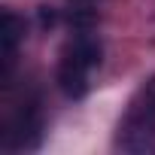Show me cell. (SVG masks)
<instances>
[{
  "label": "cell",
  "mask_w": 155,
  "mask_h": 155,
  "mask_svg": "<svg viewBox=\"0 0 155 155\" xmlns=\"http://www.w3.org/2000/svg\"><path fill=\"white\" fill-rule=\"evenodd\" d=\"M119 146L125 152H149L155 146V76H149L134 94L119 125Z\"/></svg>",
  "instance_id": "cell-1"
},
{
  "label": "cell",
  "mask_w": 155,
  "mask_h": 155,
  "mask_svg": "<svg viewBox=\"0 0 155 155\" xmlns=\"http://www.w3.org/2000/svg\"><path fill=\"white\" fill-rule=\"evenodd\" d=\"M101 64V46L91 37H79L70 43L58 64V85L67 97H82L88 91V73Z\"/></svg>",
  "instance_id": "cell-2"
},
{
  "label": "cell",
  "mask_w": 155,
  "mask_h": 155,
  "mask_svg": "<svg viewBox=\"0 0 155 155\" xmlns=\"http://www.w3.org/2000/svg\"><path fill=\"white\" fill-rule=\"evenodd\" d=\"M25 37V21L12 12H3V25H0V49H3V79H9V70L15 61V49Z\"/></svg>",
  "instance_id": "cell-3"
},
{
  "label": "cell",
  "mask_w": 155,
  "mask_h": 155,
  "mask_svg": "<svg viewBox=\"0 0 155 155\" xmlns=\"http://www.w3.org/2000/svg\"><path fill=\"white\" fill-rule=\"evenodd\" d=\"M79 3H88V6H91V3H97V0H79Z\"/></svg>",
  "instance_id": "cell-4"
}]
</instances>
